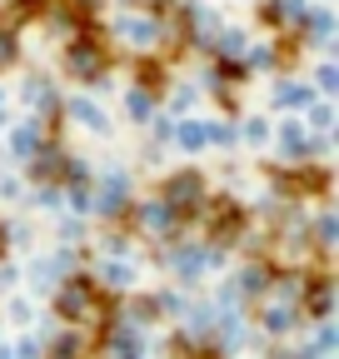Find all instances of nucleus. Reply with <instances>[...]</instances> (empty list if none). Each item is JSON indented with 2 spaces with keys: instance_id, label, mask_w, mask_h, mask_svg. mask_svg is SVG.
<instances>
[{
  "instance_id": "nucleus-3",
  "label": "nucleus",
  "mask_w": 339,
  "mask_h": 359,
  "mask_svg": "<svg viewBox=\"0 0 339 359\" xmlns=\"http://www.w3.org/2000/svg\"><path fill=\"white\" fill-rule=\"evenodd\" d=\"M11 55H15V40H11V35H6V30H0V65H6V60H11Z\"/></svg>"
},
{
  "instance_id": "nucleus-2",
  "label": "nucleus",
  "mask_w": 339,
  "mask_h": 359,
  "mask_svg": "<svg viewBox=\"0 0 339 359\" xmlns=\"http://www.w3.org/2000/svg\"><path fill=\"white\" fill-rule=\"evenodd\" d=\"M130 35H135V40H150L155 25H150V20H130Z\"/></svg>"
},
{
  "instance_id": "nucleus-1",
  "label": "nucleus",
  "mask_w": 339,
  "mask_h": 359,
  "mask_svg": "<svg viewBox=\"0 0 339 359\" xmlns=\"http://www.w3.org/2000/svg\"><path fill=\"white\" fill-rule=\"evenodd\" d=\"M70 65H75L80 75H90V70L100 65V50H95V45H75V50H70Z\"/></svg>"
}]
</instances>
